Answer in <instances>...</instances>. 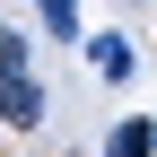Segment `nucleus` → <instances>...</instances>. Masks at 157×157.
<instances>
[{
  "label": "nucleus",
  "mask_w": 157,
  "mask_h": 157,
  "mask_svg": "<svg viewBox=\"0 0 157 157\" xmlns=\"http://www.w3.org/2000/svg\"><path fill=\"white\" fill-rule=\"evenodd\" d=\"M0 122H9V131H35V122H44V87H35L26 70L0 78Z\"/></svg>",
  "instance_id": "nucleus-1"
},
{
  "label": "nucleus",
  "mask_w": 157,
  "mask_h": 157,
  "mask_svg": "<svg viewBox=\"0 0 157 157\" xmlns=\"http://www.w3.org/2000/svg\"><path fill=\"white\" fill-rule=\"evenodd\" d=\"M105 157H157V122H148V113H131V122L105 140Z\"/></svg>",
  "instance_id": "nucleus-2"
},
{
  "label": "nucleus",
  "mask_w": 157,
  "mask_h": 157,
  "mask_svg": "<svg viewBox=\"0 0 157 157\" xmlns=\"http://www.w3.org/2000/svg\"><path fill=\"white\" fill-rule=\"evenodd\" d=\"M87 61H96V78H131V44L122 35H87Z\"/></svg>",
  "instance_id": "nucleus-3"
},
{
  "label": "nucleus",
  "mask_w": 157,
  "mask_h": 157,
  "mask_svg": "<svg viewBox=\"0 0 157 157\" xmlns=\"http://www.w3.org/2000/svg\"><path fill=\"white\" fill-rule=\"evenodd\" d=\"M35 9H44V26L61 35V44H70V35H78V0H35Z\"/></svg>",
  "instance_id": "nucleus-4"
},
{
  "label": "nucleus",
  "mask_w": 157,
  "mask_h": 157,
  "mask_svg": "<svg viewBox=\"0 0 157 157\" xmlns=\"http://www.w3.org/2000/svg\"><path fill=\"white\" fill-rule=\"evenodd\" d=\"M17 70H26V35H17V26H0V78H17Z\"/></svg>",
  "instance_id": "nucleus-5"
}]
</instances>
